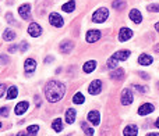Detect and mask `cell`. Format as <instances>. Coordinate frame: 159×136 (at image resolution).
I'll return each instance as SVG.
<instances>
[{
  "mask_svg": "<svg viewBox=\"0 0 159 136\" xmlns=\"http://www.w3.org/2000/svg\"><path fill=\"white\" fill-rule=\"evenodd\" d=\"M64 93H66V86L59 81H49L45 85V96L50 103L60 101L64 97Z\"/></svg>",
  "mask_w": 159,
  "mask_h": 136,
  "instance_id": "6da1fadb",
  "label": "cell"
},
{
  "mask_svg": "<svg viewBox=\"0 0 159 136\" xmlns=\"http://www.w3.org/2000/svg\"><path fill=\"white\" fill-rule=\"evenodd\" d=\"M107 17H109V10L105 7H101L92 14V22L102 24V22H105L107 19Z\"/></svg>",
  "mask_w": 159,
  "mask_h": 136,
  "instance_id": "7a4b0ae2",
  "label": "cell"
},
{
  "mask_svg": "<svg viewBox=\"0 0 159 136\" xmlns=\"http://www.w3.org/2000/svg\"><path fill=\"white\" fill-rule=\"evenodd\" d=\"M133 100H134V96H133L131 89H124L123 92H121V97H120L121 104H123V106H129V104L133 103Z\"/></svg>",
  "mask_w": 159,
  "mask_h": 136,
  "instance_id": "3957f363",
  "label": "cell"
},
{
  "mask_svg": "<svg viewBox=\"0 0 159 136\" xmlns=\"http://www.w3.org/2000/svg\"><path fill=\"white\" fill-rule=\"evenodd\" d=\"M102 90V81H99V79H95V81H92L89 83V86H88V92H89V95H99Z\"/></svg>",
  "mask_w": 159,
  "mask_h": 136,
  "instance_id": "277c9868",
  "label": "cell"
},
{
  "mask_svg": "<svg viewBox=\"0 0 159 136\" xmlns=\"http://www.w3.org/2000/svg\"><path fill=\"white\" fill-rule=\"evenodd\" d=\"M49 22H50V25H53V27H56V28L63 27V24H64V21H63V18H61V15H60V14H57V13H50V15H49Z\"/></svg>",
  "mask_w": 159,
  "mask_h": 136,
  "instance_id": "5b68a950",
  "label": "cell"
},
{
  "mask_svg": "<svg viewBox=\"0 0 159 136\" xmlns=\"http://www.w3.org/2000/svg\"><path fill=\"white\" fill-rule=\"evenodd\" d=\"M99 39H101V31L91 29V31H88L87 35H85V40H87L88 43H95Z\"/></svg>",
  "mask_w": 159,
  "mask_h": 136,
  "instance_id": "8992f818",
  "label": "cell"
},
{
  "mask_svg": "<svg viewBox=\"0 0 159 136\" xmlns=\"http://www.w3.org/2000/svg\"><path fill=\"white\" fill-rule=\"evenodd\" d=\"M18 14L21 15L22 19H30L31 18V4H28V3H25V4L20 6L18 7Z\"/></svg>",
  "mask_w": 159,
  "mask_h": 136,
  "instance_id": "52a82bcc",
  "label": "cell"
},
{
  "mask_svg": "<svg viewBox=\"0 0 159 136\" xmlns=\"http://www.w3.org/2000/svg\"><path fill=\"white\" fill-rule=\"evenodd\" d=\"M28 33H30L32 38H38V36H41V33H42L41 25L36 24V22H31L30 27H28Z\"/></svg>",
  "mask_w": 159,
  "mask_h": 136,
  "instance_id": "ba28073f",
  "label": "cell"
},
{
  "mask_svg": "<svg viewBox=\"0 0 159 136\" xmlns=\"http://www.w3.org/2000/svg\"><path fill=\"white\" fill-rule=\"evenodd\" d=\"M152 111H155V106L151 103H144L140 106V108H138V115H148L151 114Z\"/></svg>",
  "mask_w": 159,
  "mask_h": 136,
  "instance_id": "9c48e42d",
  "label": "cell"
},
{
  "mask_svg": "<svg viewBox=\"0 0 159 136\" xmlns=\"http://www.w3.org/2000/svg\"><path fill=\"white\" fill-rule=\"evenodd\" d=\"M131 36H133V31L129 29V28H121L119 31V40L120 42L129 40V39H131Z\"/></svg>",
  "mask_w": 159,
  "mask_h": 136,
  "instance_id": "30bf717a",
  "label": "cell"
},
{
  "mask_svg": "<svg viewBox=\"0 0 159 136\" xmlns=\"http://www.w3.org/2000/svg\"><path fill=\"white\" fill-rule=\"evenodd\" d=\"M129 17L133 22H135V24H141V22H143V14H141L140 10H137V8H133V10L130 11Z\"/></svg>",
  "mask_w": 159,
  "mask_h": 136,
  "instance_id": "8fae6325",
  "label": "cell"
},
{
  "mask_svg": "<svg viewBox=\"0 0 159 136\" xmlns=\"http://www.w3.org/2000/svg\"><path fill=\"white\" fill-rule=\"evenodd\" d=\"M130 54H131V53H130L129 50H119V52H116L112 57L115 58L116 61H124L130 57Z\"/></svg>",
  "mask_w": 159,
  "mask_h": 136,
  "instance_id": "7c38bea8",
  "label": "cell"
},
{
  "mask_svg": "<svg viewBox=\"0 0 159 136\" xmlns=\"http://www.w3.org/2000/svg\"><path fill=\"white\" fill-rule=\"evenodd\" d=\"M88 121H89L92 125H99V122H101V115H99V113L95 111V110L89 111L88 113Z\"/></svg>",
  "mask_w": 159,
  "mask_h": 136,
  "instance_id": "4fadbf2b",
  "label": "cell"
},
{
  "mask_svg": "<svg viewBox=\"0 0 159 136\" xmlns=\"http://www.w3.org/2000/svg\"><path fill=\"white\" fill-rule=\"evenodd\" d=\"M28 107H30L28 101H20V103L16 106V108H14V113H16L17 115H22L28 110Z\"/></svg>",
  "mask_w": 159,
  "mask_h": 136,
  "instance_id": "5bb4252c",
  "label": "cell"
},
{
  "mask_svg": "<svg viewBox=\"0 0 159 136\" xmlns=\"http://www.w3.org/2000/svg\"><path fill=\"white\" fill-rule=\"evenodd\" d=\"M24 68H25V72L27 74H31L35 71L36 68V61L34 60V58H27L24 63Z\"/></svg>",
  "mask_w": 159,
  "mask_h": 136,
  "instance_id": "9a60e30c",
  "label": "cell"
},
{
  "mask_svg": "<svg viewBox=\"0 0 159 136\" xmlns=\"http://www.w3.org/2000/svg\"><path fill=\"white\" fill-rule=\"evenodd\" d=\"M137 134H138V128H137V125H134V124L127 125L123 131L124 136H137Z\"/></svg>",
  "mask_w": 159,
  "mask_h": 136,
  "instance_id": "2e32d148",
  "label": "cell"
},
{
  "mask_svg": "<svg viewBox=\"0 0 159 136\" xmlns=\"http://www.w3.org/2000/svg\"><path fill=\"white\" fill-rule=\"evenodd\" d=\"M152 63H154V58H152V56H149V54H141L140 57H138V64H141L143 67L151 66Z\"/></svg>",
  "mask_w": 159,
  "mask_h": 136,
  "instance_id": "e0dca14e",
  "label": "cell"
},
{
  "mask_svg": "<svg viewBox=\"0 0 159 136\" xmlns=\"http://www.w3.org/2000/svg\"><path fill=\"white\" fill-rule=\"evenodd\" d=\"M73 47H74V45H73V42H70V40H64V42H61L60 43V52L61 53H64V54H69L70 52L73 50Z\"/></svg>",
  "mask_w": 159,
  "mask_h": 136,
  "instance_id": "ac0fdd59",
  "label": "cell"
},
{
  "mask_svg": "<svg viewBox=\"0 0 159 136\" xmlns=\"http://www.w3.org/2000/svg\"><path fill=\"white\" fill-rule=\"evenodd\" d=\"M75 117H77V111L74 108H69L66 111V122L71 125L73 122L75 121Z\"/></svg>",
  "mask_w": 159,
  "mask_h": 136,
  "instance_id": "d6986e66",
  "label": "cell"
},
{
  "mask_svg": "<svg viewBox=\"0 0 159 136\" xmlns=\"http://www.w3.org/2000/svg\"><path fill=\"white\" fill-rule=\"evenodd\" d=\"M96 68V61L95 60H89L87 61V63L84 64V67H82V70H84L85 74H91L93 70Z\"/></svg>",
  "mask_w": 159,
  "mask_h": 136,
  "instance_id": "ffe728a7",
  "label": "cell"
},
{
  "mask_svg": "<svg viewBox=\"0 0 159 136\" xmlns=\"http://www.w3.org/2000/svg\"><path fill=\"white\" fill-rule=\"evenodd\" d=\"M75 8V2L74 0H70V2L64 3L63 6H61V10L66 11V13H71V11H74Z\"/></svg>",
  "mask_w": 159,
  "mask_h": 136,
  "instance_id": "44dd1931",
  "label": "cell"
},
{
  "mask_svg": "<svg viewBox=\"0 0 159 136\" xmlns=\"http://www.w3.org/2000/svg\"><path fill=\"white\" fill-rule=\"evenodd\" d=\"M124 76V70L123 68H116L113 72H110V78L112 79H121Z\"/></svg>",
  "mask_w": 159,
  "mask_h": 136,
  "instance_id": "7402d4cb",
  "label": "cell"
},
{
  "mask_svg": "<svg viewBox=\"0 0 159 136\" xmlns=\"http://www.w3.org/2000/svg\"><path fill=\"white\" fill-rule=\"evenodd\" d=\"M17 95H18V89L16 86H11V87H8V92L6 97H7V100H13V99L17 97Z\"/></svg>",
  "mask_w": 159,
  "mask_h": 136,
  "instance_id": "603a6c76",
  "label": "cell"
},
{
  "mask_svg": "<svg viewBox=\"0 0 159 136\" xmlns=\"http://www.w3.org/2000/svg\"><path fill=\"white\" fill-rule=\"evenodd\" d=\"M52 128H53V131H56V132H61V131H63V122H61L60 118H56V120L53 121V122H52Z\"/></svg>",
  "mask_w": 159,
  "mask_h": 136,
  "instance_id": "cb8c5ba5",
  "label": "cell"
},
{
  "mask_svg": "<svg viewBox=\"0 0 159 136\" xmlns=\"http://www.w3.org/2000/svg\"><path fill=\"white\" fill-rule=\"evenodd\" d=\"M16 38V32L11 29H4V33H3V39L4 40H13V39Z\"/></svg>",
  "mask_w": 159,
  "mask_h": 136,
  "instance_id": "d4e9b609",
  "label": "cell"
},
{
  "mask_svg": "<svg viewBox=\"0 0 159 136\" xmlns=\"http://www.w3.org/2000/svg\"><path fill=\"white\" fill-rule=\"evenodd\" d=\"M84 100H85L84 95H82V93H80V92H77L74 96H73V103H74V104H82V103H84Z\"/></svg>",
  "mask_w": 159,
  "mask_h": 136,
  "instance_id": "484cf974",
  "label": "cell"
},
{
  "mask_svg": "<svg viewBox=\"0 0 159 136\" xmlns=\"http://www.w3.org/2000/svg\"><path fill=\"white\" fill-rule=\"evenodd\" d=\"M112 7L116 8V10H123V8L126 7V3H124L123 0H113Z\"/></svg>",
  "mask_w": 159,
  "mask_h": 136,
  "instance_id": "4316f807",
  "label": "cell"
},
{
  "mask_svg": "<svg viewBox=\"0 0 159 136\" xmlns=\"http://www.w3.org/2000/svg\"><path fill=\"white\" fill-rule=\"evenodd\" d=\"M38 131H39V126H38V125H30V126L27 128V134H28V136H36Z\"/></svg>",
  "mask_w": 159,
  "mask_h": 136,
  "instance_id": "83f0119b",
  "label": "cell"
},
{
  "mask_svg": "<svg viewBox=\"0 0 159 136\" xmlns=\"http://www.w3.org/2000/svg\"><path fill=\"white\" fill-rule=\"evenodd\" d=\"M81 126H82V129H84V132H85V135H88V136H93V129L92 128H88L87 126V124L85 122H81Z\"/></svg>",
  "mask_w": 159,
  "mask_h": 136,
  "instance_id": "f1b7e54d",
  "label": "cell"
},
{
  "mask_svg": "<svg viewBox=\"0 0 159 136\" xmlns=\"http://www.w3.org/2000/svg\"><path fill=\"white\" fill-rule=\"evenodd\" d=\"M117 63H119V61H116L113 57H110L109 60H107V68H110V70H115V68L117 67Z\"/></svg>",
  "mask_w": 159,
  "mask_h": 136,
  "instance_id": "f546056e",
  "label": "cell"
},
{
  "mask_svg": "<svg viewBox=\"0 0 159 136\" xmlns=\"http://www.w3.org/2000/svg\"><path fill=\"white\" fill-rule=\"evenodd\" d=\"M133 87H134V89L137 90L138 93H145V92H147V89H148L147 86H140V85H137V83L133 85Z\"/></svg>",
  "mask_w": 159,
  "mask_h": 136,
  "instance_id": "4dcf8cb0",
  "label": "cell"
},
{
  "mask_svg": "<svg viewBox=\"0 0 159 136\" xmlns=\"http://www.w3.org/2000/svg\"><path fill=\"white\" fill-rule=\"evenodd\" d=\"M6 19H7V22H8V24H11V25H14L17 22L16 19H14V17H13V14H11V13L6 14Z\"/></svg>",
  "mask_w": 159,
  "mask_h": 136,
  "instance_id": "1f68e13d",
  "label": "cell"
},
{
  "mask_svg": "<svg viewBox=\"0 0 159 136\" xmlns=\"http://www.w3.org/2000/svg\"><path fill=\"white\" fill-rule=\"evenodd\" d=\"M148 11H152V13H159V4H149L147 7Z\"/></svg>",
  "mask_w": 159,
  "mask_h": 136,
  "instance_id": "d6a6232c",
  "label": "cell"
},
{
  "mask_svg": "<svg viewBox=\"0 0 159 136\" xmlns=\"http://www.w3.org/2000/svg\"><path fill=\"white\" fill-rule=\"evenodd\" d=\"M0 115H2V117H7L8 115V107H2V108H0Z\"/></svg>",
  "mask_w": 159,
  "mask_h": 136,
  "instance_id": "836d02e7",
  "label": "cell"
},
{
  "mask_svg": "<svg viewBox=\"0 0 159 136\" xmlns=\"http://www.w3.org/2000/svg\"><path fill=\"white\" fill-rule=\"evenodd\" d=\"M0 61H2L3 64H8V61H10V60H8V57H7V56H4V54H0Z\"/></svg>",
  "mask_w": 159,
  "mask_h": 136,
  "instance_id": "e575fe53",
  "label": "cell"
},
{
  "mask_svg": "<svg viewBox=\"0 0 159 136\" xmlns=\"http://www.w3.org/2000/svg\"><path fill=\"white\" fill-rule=\"evenodd\" d=\"M27 49H28V43H27V42H22V43H21V52L24 53Z\"/></svg>",
  "mask_w": 159,
  "mask_h": 136,
  "instance_id": "d590c367",
  "label": "cell"
},
{
  "mask_svg": "<svg viewBox=\"0 0 159 136\" xmlns=\"http://www.w3.org/2000/svg\"><path fill=\"white\" fill-rule=\"evenodd\" d=\"M4 90H6V85H0V97H2L3 95H4Z\"/></svg>",
  "mask_w": 159,
  "mask_h": 136,
  "instance_id": "8d00e7d4",
  "label": "cell"
},
{
  "mask_svg": "<svg viewBox=\"0 0 159 136\" xmlns=\"http://www.w3.org/2000/svg\"><path fill=\"white\" fill-rule=\"evenodd\" d=\"M35 104H36V106H41V97H39L38 95L35 96Z\"/></svg>",
  "mask_w": 159,
  "mask_h": 136,
  "instance_id": "74e56055",
  "label": "cell"
},
{
  "mask_svg": "<svg viewBox=\"0 0 159 136\" xmlns=\"http://www.w3.org/2000/svg\"><path fill=\"white\" fill-rule=\"evenodd\" d=\"M138 74H140V76H143L144 79H149V75L147 72H138Z\"/></svg>",
  "mask_w": 159,
  "mask_h": 136,
  "instance_id": "f35d334b",
  "label": "cell"
},
{
  "mask_svg": "<svg viewBox=\"0 0 159 136\" xmlns=\"http://www.w3.org/2000/svg\"><path fill=\"white\" fill-rule=\"evenodd\" d=\"M17 49H18V46H17V45H16V46H10V49H8V52H10V53H13V52H16Z\"/></svg>",
  "mask_w": 159,
  "mask_h": 136,
  "instance_id": "ab89813d",
  "label": "cell"
},
{
  "mask_svg": "<svg viewBox=\"0 0 159 136\" xmlns=\"http://www.w3.org/2000/svg\"><path fill=\"white\" fill-rule=\"evenodd\" d=\"M52 61H53V57H52V56H50V57H46V58H45V63H52Z\"/></svg>",
  "mask_w": 159,
  "mask_h": 136,
  "instance_id": "60d3db41",
  "label": "cell"
},
{
  "mask_svg": "<svg viewBox=\"0 0 159 136\" xmlns=\"http://www.w3.org/2000/svg\"><path fill=\"white\" fill-rule=\"evenodd\" d=\"M154 50H155V52H157V53H159V43H158V45H155Z\"/></svg>",
  "mask_w": 159,
  "mask_h": 136,
  "instance_id": "b9f144b4",
  "label": "cell"
},
{
  "mask_svg": "<svg viewBox=\"0 0 159 136\" xmlns=\"http://www.w3.org/2000/svg\"><path fill=\"white\" fill-rule=\"evenodd\" d=\"M147 136H159V134H158V132H154V134H148Z\"/></svg>",
  "mask_w": 159,
  "mask_h": 136,
  "instance_id": "7bdbcfd3",
  "label": "cell"
},
{
  "mask_svg": "<svg viewBox=\"0 0 159 136\" xmlns=\"http://www.w3.org/2000/svg\"><path fill=\"white\" fill-rule=\"evenodd\" d=\"M155 29H157V32H159V22L155 24Z\"/></svg>",
  "mask_w": 159,
  "mask_h": 136,
  "instance_id": "ee69618b",
  "label": "cell"
},
{
  "mask_svg": "<svg viewBox=\"0 0 159 136\" xmlns=\"http://www.w3.org/2000/svg\"><path fill=\"white\" fill-rule=\"evenodd\" d=\"M17 136H28L27 134H25V132H20V134L18 135H17Z\"/></svg>",
  "mask_w": 159,
  "mask_h": 136,
  "instance_id": "f6af8a7d",
  "label": "cell"
},
{
  "mask_svg": "<svg viewBox=\"0 0 159 136\" xmlns=\"http://www.w3.org/2000/svg\"><path fill=\"white\" fill-rule=\"evenodd\" d=\"M155 126H157V128H159V117H158V120L155 121Z\"/></svg>",
  "mask_w": 159,
  "mask_h": 136,
  "instance_id": "bcb514c9",
  "label": "cell"
},
{
  "mask_svg": "<svg viewBox=\"0 0 159 136\" xmlns=\"http://www.w3.org/2000/svg\"><path fill=\"white\" fill-rule=\"evenodd\" d=\"M0 128H2V122H0Z\"/></svg>",
  "mask_w": 159,
  "mask_h": 136,
  "instance_id": "7dc6e473",
  "label": "cell"
},
{
  "mask_svg": "<svg viewBox=\"0 0 159 136\" xmlns=\"http://www.w3.org/2000/svg\"><path fill=\"white\" fill-rule=\"evenodd\" d=\"M158 87H159V82H158Z\"/></svg>",
  "mask_w": 159,
  "mask_h": 136,
  "instance_id": "c3c4849f",
  "label": "cell"
}]
</instances>
